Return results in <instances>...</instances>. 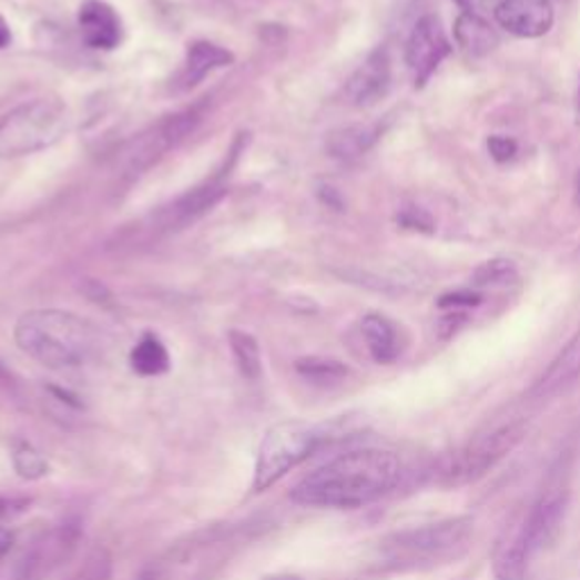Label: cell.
Returning <instances> with one entry per match:
<instances>
[{
    "label": "cell",
    "instance_id": "1",
    "mask_svg": "<svg viewBox=\"0 0 580 580\" xmlns=\"http://www.w3.org/2000/svg\"><path fill=\"white\" fill-rule=\"evenodd\" d=\"M404 474L401 458L388 449H354L308 471L291 499L306 508L356 510L397 490Z\"/></svg>",
    "mask_w": 580,
    "mask_h": 580
},
{
    "label": "cell",
    "instance_id": "2",
    "mask_svg": "<svg viewBox=\"0 0 580 580\" xmlns=\"http://www.w3.org/2000/svg\"><path fill=\"white\" fill-rule=\"evenodd\" d=\"M14 340L23 354L50 370L82 367L100 349V334L91 323L58 308L23 313L14 327Z\"/></svg>",
    "mask_w": 580,
    "mask_h": 580
},
{
    "label": "cell",
    "instance_id": "3",
    "mask_svg": "<svg viewBox=\"0 0 580 580\" xmlns=\"http://www.w3.org/2000/svg\"><path fill=\"white\" fill-rule=\"evenodd\" d=\"M471 536V517H449L388 536L381 542V556L390 569H425L447 564L467 551Z\"/></svg>",
    "mask_w": 580,
    "mask_h": 580
},
{
    "label": "cell",
    "instance_id": "4",
    "mask_svg": "<svg viewBox=\"0 0 580 580\" xmlns=\"http://www.w3.org/2000/svg\"><path fill=\"white\" fill-rule=\"evenodd\" d=\"M69 123L71 116L62 100H28L0 119V156L17 160L55 145L69 132Z\"/></svg>",
    "mask_w": 580,
    "mask_h": 580
},
{
    "label": "cell",
    "instance_id": "5",
    "mask_svg": "<svg viewBox=\"0 0 580 580\" xmlns=\"http://www.w3.org/2000/svg\"><path fill=\"white\" fill-rule=\"evenodd\" d=\"M332 438L327 427L304 419H286L263 436L254 465V492L273 488L291 469L304 462Z\"/></svg>",
    "mask_w": 580,
    "mask_h": 580
},
{
    "label": "cell",
    "instance_id": "6",
    "mask_svg": "<svg viewBox=\"0 0 580 580\" xmlns=\"http://www.w3.org/2000/svg\"><path fill=\"white\" fill-rule=\"evenodd\" d=\"M526 431L529 427L523 421H510V425L469 440L436 465L434 481L442 488H462L481 481L488 471H492L510 451L517 449V445L526 438Z\"/></svg>",
    "mask_w": 580,
    "mask_h": 580
},
{
    "label": "cell",
    "instance_id": "7",
    "mask_svg": "<svg viewBox=\"0 0 580 580\" xmlns=\"http://www.w3.org/2000/svg\"><path fill=\"white\" fill-rule=\"evenodd\" d=\"M80 540V519H64L62 523H55L28 549L26 558L21 560L17 580H48L62 564L71 560Z\"/></svg>",
    "mask_w": 580,
    "mask_h": 580
},
{
    "label": "cell",
    "instance_id": "8",
    "mask_svg": "<svg viewBox=\"0 0 580 580\" xmlns=\"http://www.w3.org/2000/svg\"><path fill=\"white\" fill-rule=\"evenodd\" d=\"M200 121H202L200 110H186V112H180V114L164 119L160 125L152 128L139 141H134L132 150L128 152L130 154L128 156V175L130 177L141 175L152 164L160 162L171 147L182 143L195 130V125Z\"/></svg>",
    "mask_w": 580,
    "mask_h": 580
},
{
    "label": "cell",
    "instance_id": "9",
    "mask_svg": "<svg viewBox=\"0 0 580 580\" xmlns=\"http://www.w3.org/2000/svg\"><path fill=\"white\" fill-rule=\"evenodd\" d=\"M449 50L451 45L440 19L434 14L421 17L406 41V64L413 73L415 84L429 82V78L449 55Z\"/></svg>",
    "mask_w": 580,
    "mask_h": 580
},
{
    "label": "cell",
    "instance_id": "10",
    "mask_svg": "<svg viewBox=\"0 0 580 580\" xmlns=\"http://www.w3.org/2000/svg\"><path fill=\"white\" fill-rule=\"evenodd\" d=\"M569 506V492L562 484L549 486L533 508L521 519V536L531 556L547 549L560 533Z\"/></svg>",
    "mask_w": 580,
    "mask_h": 580
},
{
    "label": "cell",
    "instance_id": "11",
    "mask_svg": "<svg viewBox=\"0 0 580 580\" xmlns=\"http://www.w3.org/2000/svg\"><path fill=\"white\" fill-rule=\"evenodd\" d=\"M225 191L227 189L221 182V177H214L202 186H195L193 191L184 193L182 197H177L175 202L164 206L160 214L154 216V221H156L154 230L177 232V230L193 225L195 221H200L204 214H208V211L223 200Z\"/></svg>",
    "mask_w": 580,
    "mask_h": 580
},
{
    "label": "cell",
    "instance_id": "12",
    "mask_svg": "<svg viewBox=\"0 0 580 580\" xmlns=\"http://www.w3.org/2000/svg\"><path fill=\"white\" fill-rule=\"evenodd\" d=\"M393 71H390V58L386 48H377L370 58H367L349 78L347 82V100L354 108H373L379 100H384L390 91Z\"/></svg>",
    "mask_w": 580,
    "mask_h": 580
},
{
    "label": "cell",
    "instance_id": "13",
    "mask_svg": "<svg viewBox=\"0 0 580 580\" xmlns=\"http://www.w3.org/2000/svg\"><path fill=\"white\" fill-rule=\"evenodd\" d=\"M495 17L503 30L521 39H538L553 26L549 0H501Z\"/></svg>",
    "mask_w": 580,
    "mask_h": 580
},
{
    "label": "cell",
    "instance_id": "14",
    "mask_svg": "<svg viewBox=\"0 0 580 580\" xmlns=\"http://www.w3.org/2000/svg\"><path fill=\"white\" fill-rule=\"evenodd\" d=\"M78 26L82 39L91 48H100V50L116 48L123 37L119 14L114 12L112 6L104 3V0H84L80 6Z\"/></svg>",
    "mask_w": 580,
    "mask_h": 580
},
{
    "label": "cell",
    "instance_id": "15",
    "mask_svg": "<svg viewBox=\"0 0 580 580\" xmlns=\"http://www.w3.org/2000/svg\"><path fill=\"white\" fill-rule=\"evenodd\" d=\"M531 551L521 536V521L508 526L499 538L492 556V571L497 580H523L529 571Z\"/></svg>",
    "mask_w": 580,
    "mask_h": 580
},
{
    "label": "cell",
    "instance_id": "16",
    "mask_svg": "<svg viewBox=\"0 0 580 580\" xmlns=\"http://www.w3.org/2000/svg\"><path fill=\"white\" fill-rule=\"evenodd\" d=\"M580 379V334L553 358L547 373L531 388L533 399H547Z\"/></svg>",
    "mask_w": 580,
    "mask_h": 580
},
{
    "label": "cell",
    "instance_id": "17",
    "mask_svg": "<svg viewBox=\"0 0 580 580\" xmlns=\"http://www.w3.org/2000/svg\"><path fill=\"white\" fill-rule=\"evenodd\" d=\"M232 62H234V55L223 45L211 43V41H195L186 50V62H184V71L180 75V87L193 89L208 73H214L216 69H223V67H230Z\"/></svg>",
    "mask_w": 580,
    "mask_h": 580
},
{
    "label": "cell",
    "instance_id": "18",
    "mask_svg": "<svg viewBox=\"0 0 580 580\" xmlns=\"http://www.w3.org/2000/svg\"><path fill=\"white\" fill-rule=\"evenodd\" d=\"M360 336H363L367 352H370V356L377 363L390 365L399 358V354H401L399 334H397L395 325L388 318H384V315L367 313L360 320Z\"/></svg>",
    "mask_w": 580,
    "mask_h": 580
},
{
    "label": "cell",
    "instance_id": "19",
    "mask_svg": "<svg viewBox=\"0 0 580 580\" xmlns=\"http://www.w3.org/2000/svg\"><path fill=\"white\" fill-rule=\"evenodd\" d=\"M456 43L460 45L462 52H467L469 58H486L499 45V34L497 30L481 17L477 14H460L454 28Z\"/></svg>",
    "mask_w": 580,
    "mask_h": 580
},
{
    "label": "cell",
    "instance_id": "20",
    "mask_svg": "<svg viewBox=\"0 0 580 580\" xmlns=\"http://www.w3.org/2000/svg\"><path fill=\"white\" fill-rule=\"evenodd\" d=\"M379 134L381 130L377 125H347L329 136L327 147L336 160L354 162L360 160V156L377 143Z\"/></svg>",
    "mask_w": 580,
    "mask_h": 580
},
{
    "label": "cell",
    "instance_id": "21",
    "mask_svg": "<svg viewBox=\"0 0 580 580\" xmlns=\"http://www.w3.org/2000/svg\"><path fill=\"white\" fill-rule=\"evenodd\" d=\"M130 365L141 377H162L171 370V354L160 338L145 334L130 352Z\"/></svg>",
    "mask_w": 580,
    "mask_h": 580
},
{
    "label": "cell",
    "instance_id": "22",
    "mask_svg": "<svg viewBox=\"0 0 580 580\" xmlns=\"http://www.w3.org/2000/svg\"><path fill=\"white\" fill-rule=\"evenodd\" d=\"M295 370L315 386H336L349 377V367L345 363L325 356H304L295 363Z\"/></svg>",
    "mask_w": 580,
    "mask_h": 580
},
{
    "label": "cell",
    "instance_id": "23",
    "mask_svg": "<svg viewBox=\"0 0 580 580\" xmlns=\"http://www.w3.org/2000/svg\"><path fill=\"white\" fill-rule=\"evenodd\" d=\"M230 347H232V356H234L238 373L247 381H256L263 373V360H261V349H258L256 338L247 332L232 329L230 332Z\"/></svg>",
    "mask_w": 580,
    "mask_h": 580
},
{
    "label": "cell",
    "instance_id": "24",
    "mask_svg": "<svg viewBox=\"0 0 580 580\" xmlns=\"http://www.w3.org/2000/svg\"><path fill=\"white\" fill-rule=\"evenodd\" d=\"M12 465L17 474L26 481H39L50 471V465L45 456L30 442L26 440H14L12 442Z\"/></svg>",
    "mask_w": 580,
    "mask_h": 580
},
{
    "label": "cell",
    "instance_id": "25",
    "mask_svg": "<svg viewBox=\"0 0 580 580\" xmlns=\"http://www.w3.org/2000/svg\"><path fill=\"white\" fill-rule=\"evenodd\" d=\"M112 578H114V558L110 549L95 547L84 556V560L71 573L69 580H112Z\"/></svg>",
    "mask_w": 580,
    "mask_h": 580
},
{
    "label": "cell",
    "instance_id": "26",
    "mask_svg": "<svg viewBox=\"0 0 580 580\" xmlns=\"http://www.w3.org/2000/svg\"><path fill=\"white\" fill-rule=\"evenodd\" d=\"M517 279V266L510 258H492L474 273V286H506Z\"/></svg>",
    "mask_w": 580,
    "mask_h": 580
},
{
    "label": "cell",
    "instance_id": "27",
    "mask_svg": "<svg viewBox=\"0 0 580 580\" xmlns=\"http://www.w3.org/2000/svg\"><path fill=\"white\" fill-rule=\"evenodd\" d=\"M479 304H481V295L469 293V291H456V293L442 295L440 302H438V306L447 308V311H467V308H474Z\"/></svg>",
    "mask_w": 580,
    "mask_h": 580
},
{
    "label": "cell",
    "instance_id": "28",
    "mask_svg": "<svg viewBox=\"0 0 580 580\" xmlns=\"http://www.w3.org/2000/svg\"><path fill=\"white\" fill-rule=\"evenodd\" d=\"M399 223L404 227H410V230H417V232H434V218L427 214L425 208H419V206L404 208Z\"/></svg>",
    "mask_w": 580,
    "mask_h": 580
},
{
    "label": "cell",
    "instance_id": "29",
    "mask_svg": "<svg viewBox=\"0 0 580 580\" xmlns=\"http://www.w3.org/2000/svg\"><path fill=\"white\" fill-rule=\"evenodd\" d=\"M30 499L28 497H8V495H0V521L6 519H14L21 512H26L30 508Z\"/></svg>",
    "mask_w": 580,
    "mask_h": 580
},
{
    "label": "cell",
    "instance_id": "30",
    "mask_svg": "<svg viewBox=\"0 0 580 580\" xmlns=\"http://www.w3.org/2000/svg\"><path fill=\"white\" fill-rule=\"evenodd\" d=\"M488 147H490V154H492V160L497 162H510L512 156L517 154V143L508 136H492L488 141Z\"/></svg>",
    "mask_w": 580,
    "mask_h": 580
},
{
    "label": "cell",
    "instance_id": "31",
    "mask_svg": "<svg viewBox=\"0 0 580 580\" xmlns=\"http://www.w3.org/2000/svg\"><path fill=\"white\" fill-rule=\"evenodd\" d=\"M12 547H14V533L6 529V526H0V562L10 556Z\"/></svg>",
    "mask_w": 580,
    "mask_h": 580
},
{
    "label": "cell",
    "instance_id": "32",
    "mask_svg": "<svg viewBox=\"0 0 580 580\" xmlns=\"http://www.w3.org/2000/svg\"><path fill=\"white\" fill-rule=\"evenodd\" d=\"M10 41H12L10 26H8V21H6L3 17H0V50L8 48V45H10Z\"/></svg>",
    "mask_w": 580,
    "mask_h": 580
},
{
    "label": "cell",
    "instance_id": "33",
    "mask_svg": "<svg viewBox=\"0 0 580 580\" xmlns=\"http://www.w3.org/2000/svg\"><path fill=\"white\" fill-rule=\"evenodd\" d=\"M261 580H304V578L293 576V573H271V576H263Z\"/></svg>",
    "mask_w": 580,
    "mask_h": 580
},
{
    "label": "cell",
    "instance_id": "34",
    "mask_svg": "<svg viewBox=\"0 0 580 580\" xmlns=\"http://www.w3.org/2000/svg\"><path fill=\"white\" fill-rule=\"evenodd\" d=\"M576 204L580 206V171H578V180H576Z\"/></svg>",
    "mask_w": 580,
    "mask_h": 580
}]
</instances>
